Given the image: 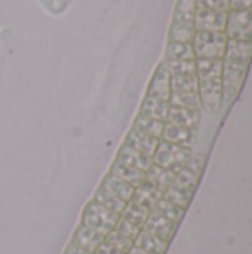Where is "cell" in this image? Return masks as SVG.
<instances>
[{"mask_svg": "<svg viewBox=\"0 0 252 254\" xmlns=\"http://www.w3.org/2000/svg\"><path fill=\"white\" fill-rule=\"evenodd\" d=\"M119 216H120L119 213H114V211L105 208L104 205L98 204L95 199H91L83 208L80 225H83V226L92 229L94 232H97L98 235L104 237L114 228Z\"/></svg>", "mask_w": 252, "mask_h": 254, "instance_id": "cell-1", "label": "cell"}, {"mask_svg": "<svg viewBox=\"0 0 252 254\" xmlns=\"http://www.w3.org/2000/svg\"><path fill=\"white\" fill-rule=\"evenodd\" d=\"M192 159V149L160 140L159 146L153 155V164L171 170L172 173H180L187 162Z\"/></svg>", "mask_w": 252, "mask_h": 254, "instance_id": "cell-2", "label": "cell"}, {"mask_svg": "<svg viewBox=\"0 0 252 254\" xmlns=\"http://www.w3.org/2000/svg\"><path fill=\"white\" fill-rule=\"evenodd\" d=\"M147 95L154 97L163 101L169 100L171 95V74L166 67V63H160L156 71L153 73L149 88H147Z\"/></svg>", "mask_w": 252, "mask_h": 254, "instance_id": "cell-3", "label": "cell"}, {"mask_svg": "<svg viewBox=\"0 0 252 254\" xmlns=\"http://www.w3.org/2000/svg\"><path fill=\"white\" fill-rule=\"evenodd\" d=\"M116 162L119 164H123L126 167H132V168H137L143 173H146L151 165H153V158L149 156V155H144V153H140L138 150L132 149L131 146L122 143L117 153H116V158H114Z\"/></svg>", "mask_w": 252, "mask_h": 254, "instance_id": "cell-4", "label": "cell"}, {"mask_svg": "<svg viewBox=\"0 0 252 254\" xmlns=\"http://www.w3.org/2000/svg\"><path fill=\"white\" fill-rule=\"evenodd\" d=\"M159 141L160 138H156V137H151L143 131H138L135 128H131V131L126 134L125 137V144L131 146L132 149L138 150L140 153H144V155H149L153 158L157 146H159Z\"/></svg>", "mask_w": 252, "mask_h": 254, "instance_id": "cell-5", "label": "cell"}, {"mask_svg": "<svg viewBox=\"0 0 252 254\" xmlns=\"http://www.w3.org/2000/svg\"><path fill=\"white\" fill-rule=\"evenodd\" d=\"M169 103L154 98V97H149L146 95V98L141 103V107L138 110L140 116L144 118H150L154 121H160V122H166L168 121V113H169Z\"/></svg>", "mask_w": 252, "mask_h": 254, "instance_id": "cell-6", "label": "cell"}, {"mask_svg": "<svg viewBox=\"0 0 252 254\" xmlns=\"http://www.w3.org/2000/svg\"><path fill=\"white\" fill-rule=\"evenodd\" d=\"M193 132H195V129H189V128L166 122L160 140H165V141H169V143L192 149V146H193Z\"/></svg>", "mask_w": 252, "mask_h": 254, "instance_id": "cell-7", "label": "cell"}, {"mask_svg": "<svg viewBox=\"0 0 252 254\" xmlns=\"http://www.w3.org/2000/svg\"><path fill=\"white\" fill-rule=\"evenodd\" d=\"M175 176L177 174L172 173L171 170H166L163 167H159V165L153 164L146 171V182L153 185L159 190L165 192V190H168L175 183Z\"/></svg>", "mask_w": 252, "mask_h": 254, "instance_id": "cell-8", "label": "cell"}, {"mask_svg": "<svg viewBox=\"0 0 252 254\" xmlns=\"http://www.w3.org/2000/svg\"><path fill=\"white\" fill-rule=\"evenodd\" d=\"M100 186L104 188L105 190H108L110 193L116 195L117 198L126 201V202L132 198L134 190H135L134 186H131V185L126 183L125 180H122V179H119V177H116V176H113V174H110V173H107V174L104 176V179H102V182H101Z\"/></svg>", "mask_w": 252, "mask_h": 254, "instance_id": "cell-9", "label": "cell"}, {"mask_svg": "<svg viewBox=\"0 0 252 254\" xmlns=\"http://www.w3.org/2000/svg\"><path fill=\"white\" fill-rule=\"evenodd\" d=\"M166 122H171V124H175L189 129H195L196 125L199 124V110H189V109L171 106Z\"/></svg>", "mask_w": 252, "mask_h": 254, "instance_id": "cell-10", "label": "cell"}, {"mask_svg": "<svg viewBox=\"0 0 252 254\" xmlns=\"http://www.w3.org/2000/svg\"><path fill=\"white\" fill-rule=\"evenodd\" d=\"M108 173L125 180L126 183H129L134 188H138L140 185H143L146 182V173H143L137 168H132V167H126V165L119 164L116 161H113Z\"/></svg>", "mask_w": 252, "mask_h": 254, "instance_id": "cell-11", "label": "cell"}, {"mask_svg": "<svg viewBox=\"0 0 252 254\" xmlns=\"http://www.w3.org/2000/svg\"><path fill=\"white\" fill-rule=\"evenodd\" d=\"M163 198V192L159 190L157 188H154L153 185L144 182L143 185H140L138 188H135L134 190V195H132V199L140 202V204H144L150 208H156V204Z\"/></svg>", "mask_w": 252, "mask_h": 254, "instance_id": "cell-12", "label": "cell"}, {"mask_svg": "<svg viewBox=\"0 0 252 254\" xmlns=\"http://www.w3.org/2000/svg\"><path fill=\"white\" fill-rule=\"evenodd\" d=\"M102 243H105L107 246H110L113 250H116L119 254H129L131 250L135 247V243L132 240L126 238L125 235H122L114 228L108 234H105L102 237Z\"/></svg>", "mask_w": 252, "mask_h": 254, "instance_id": "cell-13", "label": "cell"}, {"mask_svg": "<svg viewBox=\"0 0 252 254\" xmlns=\"http://www.w3.org/2000/svg\"><path fill=\"white\" fill-rule=\"evenodd\" d=\"M165 124L166 122H160V121H154V119L137 115V118H135V121L132 124V128H135L138 131H143V132H146V134H149L151 137L162 138Z\"/></svg>", "mask_w": 252, "mask_h": 254, "instance_id": "cell-14", "label": "cell"}, {"mask_svg": "<svg viewBox=\"0 0 252 254\" xmlns=\"http://www.w3.org/2000/svg\"><path fill=\"white\" fill-rule=\"evenodd\" d=\"M92 199H95L98 204H101V205H104L105 208H108V210H111V211H114V213H119V214L123 211V208H125V205H126V201L117 198L116 195L110 193L108 190H105V189L101 188V186L97 189V192H95V195H94Z\"/></svg>", "mask_w": 252, "mask_h": 254, "instance_id": "cell-15", "label": "cell"}, {"mask_svg": "<svg viewBox=\"0 0 252 254\" xmlns=\"http://www.w3.org/2000/svg\"><path fill=\"white\" fill-rule=\"evenodd\" d=\"M193 58H195V52L190 43L168 42L166 61H183V60H193Z\"/></svg>", "mask_w": 252, "mask_h": 254, "instance_id": "cell-16", "label": "cell"}, {"mask_svg": "<svg viewBox=\"0 0 252 254\" xmlns=\"http://www.w3.org/2000/svg\"><path fill=\"white\" fill-rule=\"evenodd\" d=\"M195 37V25L193 24H184V22H172L169 30V42H178V43H190Z\"/></svg>", "mask_w": 252, "mask_h": 254, "instance_id": "cell-17", "label": "cell"}, {"mask_svg": "<svg viewBox=\"0 0 252 254\" xmlns=\"http://www.w3.org/2000/svg\"><path fill=\"white\" fill-rule=\"evenodd\" d=\"M195 13H196V0H178L174 12V21L193 24Z\"/></svg>", "mask_w": 252, "mask_h": 254, "instance_id": "cell-18", "label": "cell"}]
</instances>
